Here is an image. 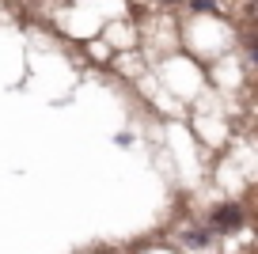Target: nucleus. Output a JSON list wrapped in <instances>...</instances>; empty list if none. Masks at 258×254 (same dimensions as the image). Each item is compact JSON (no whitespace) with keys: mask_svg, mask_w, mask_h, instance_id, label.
<instances>
[{"mask_svg":"<svg viewBox=\"0 0 258 254\" xmlns=\"http://www.w3.org/2000/svg\"><path fill=\"white\" fill-rule=\"evenodd\" d=\"M209 224H213V231H239L243 228V209L239 205H220V209H213Z\"/></svg>","mask_w":258,"mask_h":254,"instance_id":"nucleus-1","label":"nucleus"}]
</instances>
